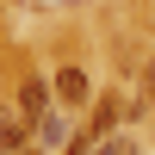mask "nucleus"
Returning <instances> with one entry per match:
<instances>
[{"mask_svg":"<svg viewBox=\"0 0 155 155\" xmlns=\"http://www.w3.org/2000/svg\"><path fill=\"white\" fill-rule=\"evenodd\" d=\"M56 93H62V99H68V106H81V99H87V93H93V81H87V74H81V68H62V74H56Z\"/></svg>","mask_w":155,"mask_h":155,"instance_id":"nucleus-1","label":"nucleus"},{"mask_svg":"<svg viewBox=\"0 0 155 155\" xmlns=\"http://www.w3.org/2000/svg\"><path fill=\"white\" fill-rule=\"evenodd\" d=\"M19 118H44V81H37V74L19 87Z\"/></svg>","mask_w":155,"mask_h":155,"instance_id":"nucleus-2","label":"nucleus"},{"mask_svg":"<svg viewBox=\"0 0 155 155\" xmlns=\"http://www.w3.org/2000/svg\"><path fill=\"white\" fill-rule=\"evenodd\" d=\"M37 137H44L50 149H62V143H68V124H62L56 112H44V118H37Z\"/></svg>","mask_w":155,"mask_h":155,"instance_id":"nucleus-3","label":"nucleus"},{"mask_svg":"<svg viewBox=\"0 0 155 155\" xmlns=\"http://www.w3.org/2000/svg\"><path fill=\"white\" fill-rule=\"evenodd\" d=\"M93 155H137V143H130V137H99Z\"/></svg>","mask_w":155,"mask_h":155,"instance_id":"nucleus-4","label":"nucleus"},{"mask_svg":"<svg viewBox=\"0 0 155 155\" xmlns=\"http://www.w3.org/2000/svg\"><path fill=\"white\" fill-rule=\"evenodd\" d=\"M112 124H118V106H99L93 112V137H112Z\"/></svg>","mask_w":155,"mask_h":155,"instance_id":"nucleus-5","label":"nucleus"},{"mask_svg":"<svg viewBox=\"0 0 155 155\" xmlns=\"http://www.w3.org/2000/svg\"><path fill=\"white\" fill-rule=\"evenodd\" d=\"M149 87H155V74H149Z\"/></svg>","mask_w":155,"mask_h":155,"instance_id":"nucleus-6","label":"nucleus"}]
</instances>
